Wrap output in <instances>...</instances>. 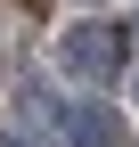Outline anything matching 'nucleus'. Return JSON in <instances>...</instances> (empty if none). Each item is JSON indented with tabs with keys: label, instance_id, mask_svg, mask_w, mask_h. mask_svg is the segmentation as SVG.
<instances>
[{
	"label": "nucleus",
	"instance_id": "1",
	"mask_svg": "<svg viewBox=\"0 0 139 147\" xmlns=\"http://www.w3.org/2000/svg\"><path fill=\"white\" fill-rule=\"evenodd\" d=\"M65 57H74V74H115L123 41H115L107 25H90V33H74V41H65Z\"/></svg>",
	"mask_w": 139,
	"mask_h": 147
},
{
	"label": "nucleus",
	"instance_id": "2",
	"mask_svg": "<svg viewBox=\"0 0 139 147\" xmlns=\"http://www.w3.org/2000/svg\"><path fill=\"white\" fill-rule=\"evenodd\" d=\"M65 139H74V147H123V131H115L107 106H82V115L65 123Z\"/></svg>",
	"mask_w": 139,
	"mask_h": 147
}]
</instances>
